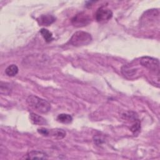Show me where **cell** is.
Returning <instances> with one entry per match:
<instances>
[{
	"mask_svg": "<svg viewBox=\"0 0 160 160\" xmlns=\"http://www.w3.org/2000/svg\"><path fill=\"white\" fill-rule=\"evenodd\" d=\"M28 106L36 111L45 114L51 110V104L46 100L34 95H30L26 99Z\"/></svg>",
	"mask_w": 160,
	"mask_h": 160,
	"instance_id": "1",
	"label": "cell"
},
{
	"mask_svg": "<svg viewBox=\"0 0 160 160\" xmlns=\"http://www.w3.org/2000/svg\"><path fill=\"white\" fill-rule=\"evenodd\" d=\"M92 41L91 34L85 31H77L74 32L70 39V43L76 47L89 44Z\"/></svg>",
	"mask_w": 160,
	"mask_h": 160,
	"instance_id": "2",
	"label": "cell"
},
{
	"mask_svg": "<svg viewBox=\"0 0 160 160\" xmlns=\"http://www.w3.org/2000/svg\"><path fill=\"white\" fill-rule=\"evenodd\" d=\"M112 11L109 9L103 6L98 8L95 13V19L97 22L100 23L108 21L112 18Z\"/></svg>",
	"mask_w": 160,
	"mask_h": 160,
	"instance_id": "3",
	"label": "cell"
},
{
	"mask_svg": "<svg viewBox=\"0 0 160 160\" xmlns=\"http://www.w3.org/2000/svg\"><path fill=\"white\" fill-rule=\"evenodd\" d=\"M140 62L142 66L146 68L147 69L159 72V62L158 59L148 56H144L141 59Z\"/></svg>",
	"mask_w": 160,
	"mask_h": 160,
	"instance_id": "4",
	"label": "cell"
},
{
	"mask_svg": "<svg viewBox=\"0 0 160 160\" xmlns=\"http://www.w3.org/2000/svg\"><path fill=\"white\" fill-rule=\"evenodd\" d=\"M90 18L89 16L84 13L81 12L73 17V18L71 20L72 24L76 27H82L86 26L90 22Z\"/></svg>",
	"mask_w": 160,
	"mask_h": 160,
	"instance_id": "5",
	"label": "cell"
},
{
	"mask_svg": "<svg viewBox=\"0 0 160 160\" xmlns=\"http://www.w3.org/2000/svg\"><path fill=\"white\" fill-rule=\"evenodd\" d=\"M56 21V18L51 14H42L37 19V21L40 26H49Z\"/></svg>",
	"mask_w": 160,
	"mask_h": 160,
	"instance_id": "6",
	"label": "cell"
},
{
	"mask_svg": "<svg viewBox=\"0 0 160 160\" xmlns=\"http://www.w3.org/2000/svg\"><path fill=\"white\" fill-rule=\"evenodd\" d=\"M24 159H47L48 156L43 152L39 151H32L26 154V156H24Z\"/></svg>",
	"mask_w": 160,
	"mask_h": 160,
	"instance_id": "7",
	"label": "cell"
},
{
	"mask_svg": "<svg viewBox=\"0 0 160 160\" xmlns=\"http://www.w3.org/2000/svg\"><path fill=\"white\" fill-rule=\"evenodd\" d=\"M29 119L31 122L36 125L42 126L47 124L46 120L43 117L34 112H31L29 114Z\"/></svg>",
	"mask_w": 160,
	"mask_h": 160,
	"instance_id": "8",
	"label": "cell"
},
{
	"mask_svg": "<svg viewBox=\"0 0 160 160\" xmlns=\"http://www.w3.org/2000/svg\"><path fill=\"white\" fill-rule=\"evenodd\" d=\"M49 134L57 139H61L66 136V132L62 129L56 128L49 131Z\"/></svg>",
	"mask_w": 160,
	"mask_h": 160,
	"instance_id": "9",
	"label": "cell"
},
{
	"mask_svg": "<svg viewBox=\"0 0 160 160\" xmlns=\"http://www.w3.org/2000/svg\"><path fill=\"white\" fill-rule=\"evenodd\" d=\"M57 121L61 123L69 124L72 122V117L70 114L62 113V114H60L58 116Z\"/></svg>",
	"mask_w": 160,
	"mask_h": 160,
	"instance_id": "10",
	"label": "cell"
},
{
	"mask_svg": "<svg viewBox=\"0 0 160 160\" xmlns=\"http://www.w3.org/2000/svg\"><path fill=\"white\" fill-rule=\"evenodd\" d=\"M18 68L16 64H11L7 67V68L5 70V73L8 76L13 77L18 74Z\"/></svg>",
	"mask_w": 160,
	"mask_h": 160,
	"instance_id": "11",
	"label": "cell"
},
{
	"mask_svg": "<svg viewBox=\"0 0 160 160\" xmlns=\"http://www.w3.org/2000/svg\"><path fill=\"white\" fill-rule=\"evenodd\" d=\"M39 32H40L41 34L42 35V36L43 37V38L44 39V40L47 42H49L53 39L52 33L48 29H46L45 28H42Z\"/></svg>",
	"mask_w": 160,
	"mask_h": 160,
	"instance_id": "12",
	"label": "cell"
},
{
	"mask_svg": "<svg viewBox=\"0 0 160 160\" xmlns=\"http://www.w3.org/2000/svg\"><path fill=\"white\" fill-rule=\"evenodd\" d=\"M9 85L10 84H9L8 83H3L2 82H1V86H0L1 94H4L5 95H9L11 91V88Z\"/></svg>",
	"mask_w": 160,
	"mask_h": 160,
	"instance_id": "13",
	"label": "cell"
},
{
	"mask_svg": "<svg viewBox=\"0 0 160 160\" xmlns=\"http://www.w3.org/2000/svg\"><path fill=\"white\" fill-rule=\"evenodd\" d=\"M141 126H140V122L138 121V119L134 121V122L133 123V124L131 126L130 129L132 132H136L137 131H138L140 129Z\"/></svg>",
	"mask_w": 160,
	"mask_h": 160,
	"instance_id": "14",
	"label": "cell"
},
{
	"mask_svg": "<svg viewBox=\"0 0 160 160\" xmlns=\"http://www.w3.org/2000/svg\"><path fill=\"white\" fill-rule=\"evenodd\" d=\"M38 131L39 133L42 134L43 136H48L49 134V130L46 128H39L38 129Z\"/></svg>",
	"mask_w": 160,
	"mask_h": 160,
	"instance_id": "15",
	"label": "cell"
}]
</instances>
